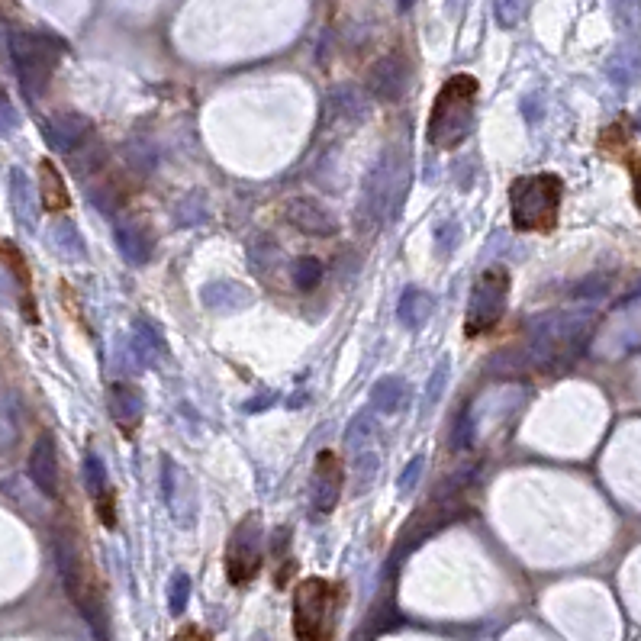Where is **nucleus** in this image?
Returning <instances> with one entry per match:
<instances>
[{
  "label": "nucleus",
  "instance_id": "f257e3e1",
  "mask_svg": "<svg viewBox=\"0 0 641 641\" xmlns=\"http://www.w3.org/2000/svg\"><path fill=\"white\" fill-rule=\"evenodd\" d=\"M596 316L584 313H545L529 323V345L526 361L538 371H567L571 364L587 352Z\"/></svg>",
  "mask_w": 641,
  "mask_h": 641
},
{
  "label": "nucleus",
  "instance_id": "f03ea898",
  "mask_svg": "<svg viewBox=\"0 0 641 641\" xmlns=\"http://www.w3.org/2000/svg\"><path fill=\"white\" fill-rule=\"evenodd\" d=\"M480 84L474 75H451L442 91L435 94V104L429 113V145L432 149L451 152L468 139L471 123H474V107H477Z\"/></svg>",
  "mask_w": 641,
  "mask_h": 641
},
{
  "label": "nucleus",
  "instance_id": "7ed1b4c3",
  "mask_svg": "<svg viewBox=\"0 0 641 641\" xmlns=\"http://www.w3.org/2000/svg\"><path fill=\"white\" fill-rule=\"evenodd\" d=\"M342 587L326 577H303L294 587V641H332Z\"/></svg>",
  "mask_w": 641,
  "mask_h": 641
},
{
  "label": "nucleus",
  "instance_id": "20e7f679",
  "mask_svg": "<svg viewBox=\"0 0 641 641\" xmlns=\"http://www.w3.org/2000/svg\"><path fill=\"white\" fill-rule=\"evenodd\" d=\"M564 181L558 174H529L509 187V210L519 232H551L558 226Z\"/></svg>",
  "mask_w": 641,
  "mask_h": 641
},
{
  "label": "nucleus",
  "instance_id": "39448f33",
  "mask_svg": "<svg viewBox=\"0 0 641 641\" xmlns=\"http://www.w3.org/2000/svg\"><path fill=\"white\" fill-rule=\"evenodd\" d=\"M10 55L23 91L29 97H39L49 87L58 62H62L65 42L52 33H39V29H17V33H10Z\"/></svg>",
  "mask_w": 641,
  "mask_h": 641
},
{
  "label": "nucleus",
  "instance_id": "423d86ee",
  "mask_svg": "<svg viewBox=\"0 0 641 641\" xmlns=\"http://www.w3.org/2000/svg\"><path fill=\"white\" fill-rule=\"evenodd\" d=\"M55 558H58V571H62V580L71 593V600H75L81 613L97 625L100 622V587L91 574V564H87L84 551H81L78 535L68 526L55 532Z\"/></svg>",
  "mask_w": 641,
  "mask_h": 641
},
{
  "label": "nucleus",
  "instance_id": "0eeeda50",
  "mask_svg": "<svg viewBox=\"0 0 641 641\" xmlns=\"http://www.w3.org/2000/svg\"><path fill=\"white\" fill-rule=\"evenodd\" d=\"M509 287H513V281H509V271L503 265H490L480 271V278L471 287L468 316H464V335L468 339H480L500 323L509 303Z\"/></svg>",
  "mask_w": 641,
  "mask_h": 641
},
{
  "label": "nucleus",
  "instance_id": "6e6552de",
  "mask_svg": "<svg viewBox=\"0 0 641 641\" xmlns=\"http://www.w3.org/2000/svg\"><path fill=\"white\" fill-rule=\"evenodd\" d=\"M406 194V162L397 158L393 152L381 155L364 181V191H361V213L371 216L374 223H384L390 220L397 207L403 203Z\"/></svg>",
  "mask_w": 641,
  "mask_h": 641
},
{
  "label": "nucleus",
  "instance_id": "1a4fd4ad",
  "mask_svg": "<svg viewBox=\"0 0 641 641\" xmlns=\"http://www.w3.org/2000/svg\"><path fill=\"white\" fill-rule=\"evenodd\" d=\"M265 538H261V516L249 513L229 535L226 545V577L232 587L252 584L261 571V558H265Z\"/></svg>",
  "mask_w": 641,
  "mask_h": 641
},
{
  "label": "nucleus",
  "instance_id": "9d476101",
  "mask_svg": "<svg viewBox=\"0 0 641 641\" xmlns=\"http://www.w3.org/2000/svg\"><path fill=\"white\" fill-rule=\"evenodd\" d=\"M342 484H345V468L335 451H319L316 455V468H313V513L316 516H329L342 497Z\"/></svg>",
  "mask_w": 641,
  "mask_h": 641
},
{
  "label": "nucleus",
  "instance_id": "9b49d317",
  "mask_svg": "<svg viewBox=\"0 0 641 641\" xmlns=\"http://www.w3.org/2000/svg\"><path fill=\"white\" fill-rule=\"evenodd\" d=\"M97 139L94 136V126L87 116L81 113H71V110H62V113H55L52 120L46 123V142H49V149H55L58 155H75L81 152L87 142Z\"/></svg>",
  "mask_w": 641,
  "mask_h": 641
},
{
  "label": "nucleus",
  "instance_id": "f8f14e48",
  "mask_svg": "<svg viewBox=\"0 0 641 641\" xmlns=\"http://www.w3.org/2000/svg\"><path fill=\"white\" fill-rule=\"evenodd\" d=\"M410 78H413L410 58L400 55V52H393V55H384L381 62L371 68L368 91L377 100H400L406 94V87H410Z\"/></svg>",
  "mask_w": 641,
  "mask_h": 641
},
{
  "label": "nucleus",
  "instance_id": "ddd939ff",
  "mask_svg": "<svg viewBox=\"0 0 641 641\" xmlns=\"http://www.w3.org/2000/svg\"><path fill=\"white\" fill-rule=\"evenodd\" d=\"M107 410L113 426L120 429L123 435H136L142 426V416H145V397L136 384H126V381H116L107 390Z\"/></svg>",
  "mask_w": 641,
  "mask_h": 641
},
{
  "label": "nucleus",
  "instance_id": "4468645a",
  "mask_svg": "<svg viewBox=\"0 0 641 641\" xmlns=\"http://www.w3.org/2000/svg\"><path fill=\"white\" fill-rule=\"evenodd\" d=\"M29 480L39 487L42 497L55 500L62 490V471H58V448L49 432H42L33 451H29Z\"/></svg>",
  "mask_w": 641,
  "mask_h": 641
},
{
  "label": "nucleus",
  "instance_id": "2eb2a0df",
  "mask_svg": "<svg viewBox=\"0 0 641 641\" xmlns=\"http://www.w3.org/2000/svg\"><path fill=\"white\" fill-rule=\"evenodd\" d=\"M284 216L290 226L303 232V236H335V232H339V220L332 216V210H326L323 203L313 197L287 200Z\"/></svg>",
  "mask_w": 641,
  "mask_h": 641
},
{
  "label": "nucleus",
  "instance_id": "dca6fc26",
  "mask_svg": "<svg viewBox=\"0 0 641 641\" xmlns=\"http://www.w3.org/2000/svg\"><path fill=\"white\" fill-rule=\"evenodd\" d=\"M84 487L91 493V500L97 506V516L104 522L107 529L116 526V509H113V490L107 484V468L104 461H100L94 451H87L84 455Z\"/></svg>",
  "mask_w": 641,
  "mask_h": 641
},
{
  "label": "nucleus",
  "instance_id": "f3484780",
  "mask_svg": "<svg viewBox=\"0 0 641 641\" xmlns=\"http://www.w3.org/2000/svg\"><path fill=\"white\" fill-rule=\"evenodd\" d=\"M116 242H120V252L133 261V265H145L155 249L152 229L145 226V220H136V216L116 220Z\"/></svg>",
  "mask_w": 641,
  "mask_h": 641
},
{
  "label": "nucleus",
  "instance_id": "a211bd4d",
  "mask_svg": "<svg viewBox=\"0 0 641 641\" xmlns=\"http://www.w3.org/2000/svg\"><path fill=\"white\" fill-rule=\"evenodd\" d=\"M39 194H42V207H46L49 213H62L68 210V187L62 181V174H58V168L52 162H42L39 165Z\"/></svg>",
  "mask_w": 641,
  "mask_h": 641
},
{
  "label": "nucleus",
  "instance_id": "6ab92c4d",
  "mask_svg": "<svg viewBox=\"0 0 641 641\" xmlns=\"http://www.w3.org/2000/svg\"><path fill=\"white\" fill-rule=\"evenodd\" d=\"M406 397H410V390H406V384L400 381V377H381L371 390V410L393 416V413L403 410Z\"/></svg>",
  "mask_w": 641,
  "mask_h": 641
},
{
  "label": "nucleus",
  "instance_id": "aec40b11",
  "mask_svg": "<svg viewBox=\"0 0 641 641\" xmlns=\"http://www.w3.org/2000/svg\"><path fill=\"white\" fill-rule=\"evenodd\" d=\"M133 355L139 358L142 368H155L158 355H162V332L149 319H136L133 323Z\"/></svg>",
  "mask_w": 641,
  "mask_h": 641
},
{
  "label": "nucleus",
  "instance_id": "412c9836",
  "mask_svg": "<svg viewBox=\"0 0 641 641\" xmlns=\"http://www.w3.org/2000/svg\"><path fill=\"white\" fill-rule=\"evenodd\" d=\"M10 200H13V210H17V220L33 229L36 226V200H33V187H29L26 174L20 168H13V174H10Z\"/></svg>",
  "mask_w": 641,
  "mask_h": 641
},
{
  "label": "nucleus",
  "instance_id": "4be33fe9",
  "mask_svg": "<svg viewBox=\"0 0 641 641\" xmlns=\"http://www.w3.org/2000/svg\"><path fill=\"white\" fill-rule=\"evenodd\" d=\"M397 316L406 329H419L432 316V297L426 294V290H416V287L406 290L400 307H397Z\"/></svg>",
  "mask_w": 641,
  "mask_h": 641
},
{
  "label": "nucleus",
  "instance_id": "5701e85b",
  "mask_svg": "<svg viewBox=\"0 0 641 641\" xmlns=\"http://www.w3.org/2000/svg\"><path fill=\"white\" fill-rule=\"evenodd\" d=\"M606 71L616 84H635L641 78V46H622Z\"/></svg>",
  "mask_w": 641,
  "mask_h": 641
},
{
  "label": "nucleus",
  "instance_id": "b1692460",
  "mask_svg": "<svg viewBox=\"0 0 641 641\" xmlns=\"http://www.w3.org/2000/svg\"><path fill=\"white\" fill-rule=\"evenodd\" d=\"M290 281H294L297 290H313L319 281H323V261L313 255H303L290 265Z\"/></svg>",
  "mask_w": 641,
  "mask_h": 641
},
{
  "label": "nucleus",
  "instance_id": "393cba45",
  "mask_svg": "<svg viewBox=\"0 0 641 641\" xmlns=\"http://www.w3.org/2000/svg\"><path fill=\"white\" fill-rule=\"evenodd\" d=\"M609 10L625 36H635L641 29V0H609Z\"/></svg>",
  "mask_w": 641,
  "mask_h": 641
},
{
  "label": "nucleus",
  "instance_id": "a878e982",
  "mask_svg": "<svg viewBox=\"0 0 641 641\" xmlns=\"http://www.w3.org/2000/svg\"><path fill=\"white\" fill-rule=\"evenodd\" d=\"M493 13L503 29H516L529 13V0H493Z\"/></svg>",
  "mask_w": 641,
  "mask_h": 641
},
{
  "label": "nucleus",
  "instance_id": "bb28decb",
  "mask_svg": "<svg viewBox=\"0 0 641 641\" xmlns=\"http://www.w3.org/2000/svg\"><path fill=\"white\" fill-rule=\"evenodd\" d=\"M374 439V416L371 413H358L355 419H352V426H348V432H345V442H348V448H361V445H368Z\"/></svg>",
  "mask_w": 641,
  "mask_h": 641
},
{
  "label": "nucleus",
  "instance_id": "cd10ccee",
  "mask_svg": "<svg viewBox=\"0 0 641 641\" xmlns=\"http://www.w3.org/2000/svg\"><path fill=\"white\" fill-rule=\"evenodd\" d=\"M52 242L62 249L65 255H71V258H81L84 255V245H81V239H78V232H75V226L71 223H62V226H55V232H52Z\"/></svg>",
  "mask_w": 641,
  "mask_h": 641
},
{
  "label": "nucleus",
  "instance_id": "c85d7f7f",
  "mask_svg": "<svg viewBox=\"0 0 641 641\" xmlns=\"http://www.w3.org/2000/svg\"><path fill=\"white\" fill-rule=\"evenodd\" d=\"M422 468H426V458H413L410 464H406V471L400 477V493H413V487L419 484V477H422Z\"/></svg>",
  "mask_w": 641,
  "mask_h": 641
},
{
  "label": "nucleus",
  "instance_id": "c756f323",
  "mask_svg": "<svg viewBox=\"0 0 641 641\" xmlns=\"http://www.w3.org/2000/svg\"><path fill=\"white\" fill-rule=\"evenodd\" d=\"M187 574H174L171 580V606H174V613H181L184 603H187Z\"/></svg>",
  "mask_w": 641,
  "mask_h": 641
},
{
  "label": "nucleus",
  "instance_id": "7c9ffc66",
  "mask_svg": "<svg viewBox=\"0 0 641 641\" xmlns=\"http://www.w3.org/2000/svg\"><path fill=\"white\" fill-rule=\"evenodd\" d=\"M464 445H471V416L468 413L458 416V429L451 435V448H464Z\"/></svg>",
  "mask_w": 641,
  "mask_h": 641
},
{
  "label": "nucleus",
  "instance_id": "2f4dec72",
  "mask_svg": "<svg viewBox=\"0 0 641 641\" xmlns=\"http://www.w3.org/2000/svg\"><path fill=\"white\" fill-rule=\"evenodd\" d=\"M13 126H17V113L7 104V100H0V136L13 133Z\"/></svg>",
  "mask_w": 641,
  "mask_h": 641
},
{
  "label": "nucleus",
  "instance_id": "473e14b6",
  "mask_svg": "<svg viewBox=\"0 0 641 641\" xmlns=\"http://www.w3.org/2000/svg\"><path fill=\"white\" fill-rule=\"evenodd\" d=\"M171 641H213V638L203 632L200 625H184V629H178V635H174Z\"/></svg>",
  "mask_w": 641,
  "mask_h": 641
},
{
  "label": "nucleus",
  "instance_id": "72a5a7b5",
  "mask_svg": "<svg viewBox=\"0 0 641 641\" xmlns=\"http://www.w3.org/2000/svg\"><path fill=\"white\" fill-rule=\"evenodd\" d=\"M629 168H632V181H635V203H638V210H641V155L632 158Z\"/></svg>",
  "mask_w": 641,
  "mask_h": 641
},
{
  "label": "nucleus",
  "instance_id": "f704fd0d",
  "mask_svg": "<svg viewBox=\"0 0 641 641\" xmlns=\"http://www.w3.org/2000/svg\"><path fill=\"white\" fill-rule=\"evenodd\" d=\"M413 7V0H400V10H410Z\"/></svg>",
  "mask_w": 641,
  "mask_h": 641
},
{
  "label": "nucleus",
  "instance_id": "c9c22d12",
  "mask_svg": "<svg viewBox=\"0 0 641 641\" xmlns=\"http://www.w3.org/2000/svg\"><path fill=\"white\" fill-rule=\"evenodd\" d=\"M635 126H638V133H641V110L635 113Z\"/></svg>",
  "mask_w": 641,
  "mask_h": 641
},
{
  "label": "nucleus",
  "instance_id": "e433bc0d",
  "mask_svg": "<svg viewBox=\"0 0 641 641\" xmlns=\"http://www.w3.org/2000/svg\"><path fill=\"white\" fill-rule=\"evenodd\" d=\"M0 100H4V87H0Z\"/></svg>",
  "mask_w": 641,
  "mask_h": 641
}]
</instances>
